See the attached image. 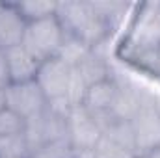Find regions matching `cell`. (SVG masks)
I'll list each match as a JSON object with an SVG mask.
<instances>
[{
    "instance_id": "obj_17",
    "label": "cell",
    "mask_w": 160,
    "mask_h": 158,
    "mask_svg": "<svg viewBox=\"0 0 160 158\" xmlns=\"http://www.w3.org/2000/svg\"><path fill=\"white\" fill-rule=\"evenodd\" d=\"M93 158H138L134 151H128L118 143L110 141L108 138H101L93 149Z\"/></svg>"
},
{
    "instance_id": "obj_4",
    "label": "cell",
    "mask_w": 160,
    "mask_h": 158,
    "mask_svg": "<svg viewBox=\"0 0 160 158\" xmlns=\"http://www.w3.org/2000/svg\"><path fill=\"white\" fill-rule=\"evenodd\" d=\"M136 156H145L160 147V110L151 97L130 119Z\"/></svg>"
},
{
    "instance_id": "obj_13",
    "label": "cell",
    "mask_w": 160,
    "mask_h": 158,
    "mask_svg": "<svg viewBox=\"0 0 160 158\" xmlns=\"http://www.w3.org/2000/svg\"><path fill=\"white\" fill-rule=\"evenodd\" d=\"M89 52H91V48H89L86 43H82L80 39L65 34V39H63L62 48H60V52H58V58H62L67 65L77 67Z\"/></svg>"
},
{
    "instance_id": "obj_21",
    "label": "cell",
    "mask_w": 160,
    "mask_h": 158,
    "mask_svg": "<svg viewBox=\"0 0 160 158\" xmlns=\"http://www.w3.org/2000/svg\"><path fill=\"white\" fill-rule=\"evenodd\" d=\"M0 158H11V156H0Z\"/></svg>"
},
{
    "instance_id": "obj_2",
    "label": "cell",
    "mask_w": 160,
    "mask_h": 158,
    "mask_svg": "<svg viewBox=\"0 0 160 158\" xmlns=\"http://www.w3.org/2000/svg\"><path fill=\"white\" fill-rule=\"evenodd\" d=\"M56 17L67 36H73L86 43L91 50H97V47L102 45L116 30L121 11L102 13L93 2H58Z\"/></svg>"
},
{
    "instance_id": "obj_12",
    "label": "cell",
    "mask_w": 160,
    "mask_h": 158,
    "mask_svg": "<svg viewBox=\"0 0 160 158\" xmlns=\"http://www.w3.org/2000/svg\"><path fill=\"white\" fill-rule=\"evenodd\" d=\"M15 6H17V9L21 11V15L24 17L26 22L52 17V15H56V11H58V2L30 0V2H19V4H15Z\"/></svg>"
},
{
    "instance_id": "obj_7",
    "label": "cell",
    "mask_w": 160,
    "mask_h": 158,
    "mask_svg": "<svg viewBox=\"0 0 160 158\" xmlns=\"http://www.w3.org/2000/svg\"><path fill=\"white\" fill-rule=\"evenodd\" d=\"M6 102L8 108L19 114L22 119H30L41 114L48 101L36 84V80L21 82V84H9L6 87Z\"/></svg>"
},
{
    "instance_id": "obj_19",
    "label": "cell",
    "mask_w": 160,
    "mask_h": 158,
    "mask_svg": "<svg viewBox=\"0 0 160 158\" xmlns=\"http://www.w3.org/2000/svg\"><path fill=\"white\" fill-rule=\"evenodd\" d=\"M8 108V102H6V89H0V112Z\"/></svg>"
},
{
    "instance_id": "obj_14",
    "label": "cell",
    "mask_w": 160,
    "mask_h": 158,
    "mask_svg": "<svg viewBox=\"0 0 160 158\" xmlns=\"http://www.w3.org/2000/svg\"><path fill=\"white\" fill-rule=\"evenodd\" d=\"M28 158H75V151L69 143V140H56L50 143H45L43 147L30 153Z\"/></svg>"
},
{
    "instance_id": "obj_3",
    "label": "cell",
    "mask_w": 160,
    "mask_h": 158,
    "mask_svg": "<svg viewBox=\"0 0 160 158\" xmlns=\"http://www.w3.org/2000/svg\"><path fill=\"white\" fill-rule=\"evenodd\" d=\"M63 39H65L63 26L58 21V17L52 15V17H47V19L28 22L21 45L38 62H45L48 58L58 56Z\"/></svg>"
},
{
    "instance_id": "obj_1",
    "label": "cell",
    "mask_w": 160,
    "mask_h": 158,
    "mask_svg": "<svg viewBox=\"0 0 160 158\" xmlns=\"http://www.w3.org/2000/svg\"><path fill=\"white\" fill-rule=\"evenodd\" d=\"M125 34L118 45V56L125 63L151 71L160 62V0L134 6Z\"/></svg>"
},
{
    "instance_id": "obj_5",
    "label": "cell",
    "mask_w": 160,
    "mask_h": 158,
    "mask_svg": "<svg viewBox=\"0 0 160 158\" xmlns=\"http://www.w3.org/2000/svg\"><path fill=\"white\" fill-rule=\"evenodd\" d=\"M101 138L102 130L97 119L84 106H73L67 114V140L73 151H93Z\"/></svg>"
},
{
    "instance_id": "obj_18",
    "label": "cell",
    "mask_w": 160,
    "mask_h": 158,
    "mask_svg": "<svg viewBox=\"0 0 160 158\" xmlns=\"http://www.w3.org/2000/svg\"><path fill=\"white\" fill-rule=\"evenodd\" d=\"M9 84H11V80H9V71H8L6 56H4V50H0V89H6Z\"/></svg>"
},
{
    "instance_id": "obj_15",
    "label": "cell",
    "mask_w": 160,
    "mask_h": 158,
    "mask_svg": "<svg viewBox=\"0 0 160 158\" xmlns=\"http://www.w3.org/2000/svg\"><path fill=\"white\" fill-rule=\"evenodd\" d=\"M0 156L11 158H28L30 149L24 134L19 136H0Z\"/></svg>"
},
{
    "instance_id": "obj_16",
    "label": "cell",
    "mask_w": 160,
    "mask_h": 158,
    "mask_svg": "<svg viewBox=\"0 0 160 158\" xmlns=\"http://www.w3.org/2000/svg\"><path fill=\"white\" fill-rule=\"evenodd\" d=\"M26 119H22L13 110L6 108L0 112V136H19L24 134Z\"/></svg>"
},
{
    "instance_id": "obj_11",
    "label": "cell",
    "mask_w": 160,
    "mask_h": 158,
    "mask_svg": "<svg viewBox=\"0 0 160 158\" xmlns=\"http://www.w3.org/2000/svg\"><path fill=\"white\" fill-rule=\"evenodd\" d=\"M80 73V77L84 78V82L88 84V87L91 84H97L101 80H106L112 77V69L108 65V62L97 52V50H91L78 65L75 67Z\"/></svg>"
},
{
    "instance_id": "obj_6",
    "label": "cell",
    "mask_w": 160,
    "mask_h": 158,
    "mask_svg": "<svg viewBox=\"0 0 160 158\" xmlns=\"http://www.w3.org/2000/svg\"><path fill=\"white\" fill-rule=\"evenodd\" d=\"M71 73L73 67L67 65L62 58L54 56L39 63L38 75H36V84L39 86L43 95L47 97L48 102L54 101H65L69 82H71Z\"/></svg>"
},
{
    "instance_id": "obj_20",
    "label": "cell",
    "mask_w": 160,
    "mask_h": 158,
    "mask_svg": "<svg viewBox=\"0 0 160 158\" xmlns=\"http://www.w3.org/2000/svg\"><path fill=\"white\" fill-rule=\"evenodd\" d=\"M149 75H153V77H157V78L160 80V62L153 67V69H151V71H149Z\"/></svg>"
},
{
    "instance_id": "obj_8",
    "label": "cell",
    "mask_w": 160,
    "mask_h": 158,
    "mask_svg": "<svg viewBox=\"0 0 160 158\" xmlns=\"http://www.w3.org/2000/svg\"><path fill=\"white\" fill-rule=\"evenodd\" d=\"M118 91H119V84L116 77H110L106 80H101L97 84H91L84 95L82 106L93 116V117H101V116H108L116 104L118 99Z\"/></svg>"
},
{
    "instance_id": "obj_10",
    "label": "cell",
    "mask_w": 160,
    "mask_h": 158,
    "mask_svg": "<svg viewBox=\"0 0 160 158\" xmlns=\"http://www.w3.org/2000/svg\"><path fill=\"white\" fill-rule=\"evenodd\" d=\"M4 56H6V63H8L11 84L36 80L41 62H38L22 45H17V47H11V48L4 50Z\"/></svg>"
},
{
    "instance_id": "obj_9",
    "label": "cell",
    "mask_w": 160,
    "mask_h": 158,
    "mask_svg": "<svg viewBox=\"0 0 160 158\" xmlns=\"http://www.w3.org/2000/svg\"><path fill=\"white\" fill-rule=\"evenodd\" d=\"M26 21L15 4L0 2V50H8L22 43Z\"/></svg>"
}]
</instances>
